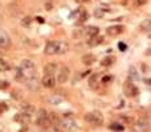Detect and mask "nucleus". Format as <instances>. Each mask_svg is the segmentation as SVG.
<instances>
[{"instance_id": "f257e3e1", "label": "nucleus", "mask_w": 151, "mask_h": 132, "mask_svg": "<svg viewBox=\"0 0 151 132\" xmlns=\"http://www.w3.org/2000/svg\"><path fill=\"white\" fill-rule=\"evenodd\" d=\"M16 78L23 80V81H25L26 79L36 78V65L33 64V62H31V60H28V59L23 60L20 67L17 68Z\"/></svg>"}, {"instance_id": "f03ea898", "label": "nucleus", "mask_w": 151, "mask_h": 132, "mask_svg": "<svg viewBox=\"0 0 151 132\" xmlns=\"http://www.w3.org/2000/svg\"><path fill=\"white\" fill-rule=\"evenodd\" d=\"M66 48H68V46L65 43H62V41H49L45 46L44 52H45V55L64 54V52H66Z\"/></svg>"}, {"instance_id": "7ed1b4c3", "label": "nucleus", "mask_w": 151, "mask_h": 132, "mask_svg": "<svg viewBox=\"0 0 151 132\" xmlns=\"http://www.w3.org/2000/svg\"><path fill=\"white\" fill-rule=\"evenodd\" d=\"M57 127L60 129H62V131H65V132H73L74 129L77 128L76 121H74L73 117H72V113H65V115L60 119Z\"/></svg>"}, {"instance_id": "20e7f679", "label": "nucleus", "mask_w": 151, "mask_h": 132, "mask_svg": "<svg viewBox=\"0 0 151 132\" xmlns=\"http://www.w3.org/2000/svg\"><path fill=\"white\" fill-rule=\"evenodd\" d=\"M85 121L90 125L99 127L103 124V115L99 111H92V112H87L85 115Z\"/></svg>"}, {"instance_id": "39448f33", "label": "nucleus", "mask_w": 151, "mask_h": 132, "mask_svg": "<svg viewBox=\"0 0 151 132\" xmlns=\"http://www.w3.org/2000/svg\"><path fill=\"white\" fill-rule=\"evenodd\" d=\"M36 124L40 128H48L50 125V119H49V113L45 110H40L37 113V119H36Z\"/></svg>"}, {"instance_id": "423d86ee", "label": "nucleus", "mask_w": 151, "mask_h": 132, "mask_svg": "<svg viewBox=\"0 0 151 132\" xmlns=\"http://www.w3.org/2000/svg\"><path fill=\"white\" fill-rule=\"evenodd\" d=\"M69 75H70V70H69L66 65H61V67H58V71H57V78H56V80L58 81V83H66L69 79Z\"/></svg>"}, {"instance_id": "0eeeda50", "label": "nucleus", "mask_w": 151, "mask_h": 132, "mask_svg": "<svg viewBox=\"0 0 151 132\" xmlns=\"http://www.w3.org/2000/svg\"><path fill=\"white\" fill-rule=\"evenodd\" d=\"M134 128H135V132H148L150 123H148V120H146V119H139V120L134 124Z\"/></svg>"}, {"instance_id": "6e6552de", "label": "nucleus", "mask_w": 151, "mask_h": 132, "mask_svg": "<svg viewBox=\"0 0 151 132\" xmlns=\"http://www.w3.org/2000/svg\"><path fill=\"white\" fill-rule=\"evenodd\" d=\"M123 91L126 94V96H137L138 95V88L131 83V80H127L123 84Z\"/></svg>"}, {"instance_id": "1a4fd4ad", "label": "nucleus", "mask_w": 151, "mask_h": 132, "mask_svg": "<svg viewBox=\"0 0 151 132\" xmlns=\"http://www.w3.org/2000/svg\"><path fill=\"white\" fill-rule=\"evenodd\" d=\"M15 120L19 121L20 124H23L24 127H26L29 123H31V115H29V113H25V112L17 113V115L15 116Z\"/></svg>"}, {"instance_id": "9d476101", "label": "nucleus", "mask_w": 151, "mask_h": 132, "mask_svg": "<svg viewBox=\"0 0 151 132\" xmlns=\"http://www.w3.org/2000/svg\"><path fill=\"white\" fill-rule=\"evenodd\" d=\"M123 32V25H113V27H109L106 30V33L111 38H115V36H119Z\"/></svg>"}, {"instance_id": "9b49d317", "label": "nucleus", "mask_w": 151, "mask_h": 132, "mask_svg": "<svg viewBox=\"0 0 151 132\" xmlns=\"http://www.w3.org/2000/svg\"><path fill=\"white\" fill-rule=\"evenodd\" d=\"M41 84L45 87V88H53L56 86V79L54 76H50V75H44L41 80Z\"/></svg>"}, {"instance_id": "f8f14e48", "label": "nucleus", "mask_w": 151, "mask_h": 132, "mask_svg": "<svg viewBox=\"0 0 151 132\" xmlns=\"http://www.w3.org/2000/svg\"><path fill=\"white\" fill-rule=\"evenodd\" d=\"M11 46V39L5 32H0V48L7 49Z\"/></svg>"}, {"instance_id": "ddd939ff", "label": "nucleus", "mask_w": 151, "mask_h": 132, "mask_svg": "<svg viewBox=\"0 0 151 132\" xmlns=\"http://www.w3.org/2000/svg\"><path fill=\"white\" fill-rule=\"evenodd\" d=\"M58 71V67L57 64L54 63H49L44 67V75H50V76H54V73Z\"/></svg>"}, {"instance_id": "4468645a", "label": "nucleus", "mask_w": 151, "mask_h": 132, "mask_svg": "<svg viewBox=\"0 0 151 132\" xmlns=\"http://www.w3.org/2000/svg\"><path fill=\"white\" fill-rule=\"evenodd\" d=\"M24 83H25V86L28 87L31 91H37V89H39V80H37V78L26 79Z\"/></svg>"}, {"instance_id": "2eb2a0df", "label": "nucleus", "mask_w": 151, "mask_h": 132, "mask_svg": "<svg viewBox=\"0 0 151 132\" xmlns=\"http://www.w3.org/2000/svg\"><path fill=\"white\" fill-rule=\"evenodd\" d=\"M101 84V80H99V75H92L89 79V87L93 89H97Z\"/></svg>"}, {"instance_id": "dca6fc26", "label": "nucleus", "mask_w": 151, "mask_h": 132, "mask_svg": "<svg viewBox=\"0 0 151 132\" xmlns=\"http://www.w3.org/2000/svg\"><path fill=\"white\" fill-rule=\"evenodd\" d=\"M45 102H48L49 104H60L61 102H62V97L60 96V95H50V96L45 97Z\"/></svg>"}, {"instance_id": "f3484780", "label": "nucleus", "mask_w": 151, "mask_h": 132, "mask_svg": "<svg viewBox=\"0 0 151 132\" xmlns=\"http://www.w3.org/2000/svg\"><path fill=\"white\" fill-rule=\"evenodd\" d=\"M139 30L142 32H150L151 31V19H145L139 24Z\"/></svg>"}, {"instance_id": "a211bd4d", "label": "nucleus", "mask_w": 151, "mask_h": 132, "mask_svg": "<svg viewBox=\"0 0 151 132\" xmlns=\"http://www.w3.org/2000/svg\"><path fill=\"white\" fill-rule=\"evenodd\" d=\"M94 62H95V56L92 54H86L82 56V63H84L85 65H92Z\"/></svg>"}, {"instance_id": "6ab92c4d", "label": "nucleus", "mask_w": 151, "mask_h": 132, "mask_svg": "<svg viewBox=\"0 0 151 132\" xmlns=\"http://www.w3.org/2000/svg\"><path fill=\"white\" fill-rule=\"evenodd\" d=\"M103 41V39L101 38V36H94V38H90L89 40H87V44H89L90 47H95V46H98V44H101Z\"/></svg>"}, {"instance_id": "aec40b11", "label": "nucleus", "mask_w": 151, "mask_h": 132, "mask_svg": "<svg viewBox=\"0 0 151 132\" xmlns=\"http://www.w3.org/2000/svg\"><path fill=\"white\" fill-rule=\"evenodd\" d=\"M21 110H23V112L32 115L33 111H34V107L32 104H29V103H24V104H21Z\"/></svg>"}, {"instance_id": "412c9836", "label": "nucleus", "mask_w": 151, "mask_h": 132, "mask_svg": "<svg viewBox=\"0 0 151 132\" xmlns=\"http://www.w3.org/2000/svg\"><path fill=\"white\" fill-rule=\"evenodd\" d=\"M114 60H115V57H114V56H107V57H105V59L102 60V63H101V64H102L103 67H110V65L114 63Z\"/></svg>"}, {"instance_id": "4be33fe9", "label": "nucleus", "mask_w": 151, "mask_h": 132, "mask_svg": "<svg viewBox=\"0 0 151 132\" xmlns=\"http://www.w3.org/2000/svg\"><path fill=\"white\" fill-rule=\"evenodd\" d=\"M86 33H87V36H89V39L94 38V36L98 35V28L97 27H89L87 28V31H86Z\"/></svg>"}, {"instance_id": "5701e85b", "label": "nucleus", "mask_w": 151, "mask_h": 132, "mask_svg": "<svg viewBox=\"0 0 151 132\" xmlns=\"http://www.w3.org/2000/svg\"><path fill=\"white\" fill-rule=\"evenodd\" d=\"M78 23H84V22H86L87 19H89V14H87L86 11H81L79 12V17H78Z\"/></svg>"}, {"instance_id": "b1692460", "label": "nucleus", "mask_w": 151, "mask_h": 132, "mask_svg": "<svg viewBox=\"0 0 151 132\" xmlns=\"http://www.w3.org/2000/svg\"><path fill=\"white\" fill-rule=\"evenodd\" d=\"M123 128H125V125H122V124H118V123H114V124H111V125H110V129H113V131H117V132L123 131Z\"/></svg>"}, {"instance_id": "393cba45", "label": "nucleus", "mask_w": 151, "mask_h": 132, "mask_svg": "<svg viewBox=\"0 0 151 132\" xmlns=\"http://www.w3.org/2000/svg\"><path fill=\"white\" fill-rule=\"evenodd\" d=\"M8 68H9V65H8V63L5 62L4 59H0V71H7Z\"/></svg>"}, {"instance_id": "a878e982", "label": "nucleus", "mask_w": 151, "mask_h": 132, "mask_svg": "<svg viewBox=\"0 0 151 132\" xmlns=\"http://www.w3.org/2000/svg\"><path fill=\"white\" fill-rule=\"evenodd\" d=\"M31 23H32V19H31L29 16L24 17V19L21 20V24H23L24 27H29V25H31Z\"/></svg>"}, {"instance_id": "bb28decb", "label": "nucleus", "mask_w": 151, "mask_h": 132, "mask_svg": "<svg viewBox=\"0 0 151 132\" xmlns=\"http://www.w3.org/2000/svg\"><path fill=\"white\" fill-rule=\"evenodd\" d=\"M130 79H134V80H138V73H137V71H135V68H130Z\"/></svg>"}, {"instance_id": "cd10ccee", "label": "nucleus", "mask_w": 151, "mask_h": 132, "mask_svg": "<svg viewBox=\"0 0 151 132\" xmlns=\"http://www.w3.org/2000/svg\"><path fill=\"white\" fill-rule=\"evenodd\" d=\"M132 1H134L135 6H143V4H146L147 0H132Z\"/></svg>"}, {"instance_id": "c85d7f7f", "label": "nucleus", "mask_w": 151, "mask_h": 132, "mask_svg": "<svg viewBox=\"0 0 151 132\" xmlns=\"http://www.w3.org/2000/svg\"><path fill=\"white\" fill-rule=\"evenodd\" d=\"M103 15H105V12L101 11V8H97V9H95V16L101 17V16H103Z\"/></svg>"}, {"instance_id": "c756f323", "label": "nucleus", "mask_w": 151, "mask_h": 132, "mask_svg": "<svg viewBox=\"0 0 151 132\" xmlns=\"http://www.w3.org/2000/svg\"><path fill=\"white\" fill-rule=\"evenodd\" d=\"M12 96L15 97V99H20V97H21L20 91H13V92H12Z\"/></svg>"}, {"instance_id": "7c9ffc66", "label": "nucleus", "mask_w": 151, "mask_h": 132, "mask_svg": "<svg viewBox=\"0 0 151 132\" xmlns=\"http://www.w3.org/2000/svg\"><path fill=\"white\" fill-rule=\"evenodd\" d=\"M8 87V81H0V89L7 88Z\"/></svg>"}, {"instance_id": "2f4dec72", "label": "nucleus", "mask_w": 151, "mask_h": 132, "mask_svg": "<svg viewBox=\"0 0 151 132\" xmlns=\"http://www.w3.org/2000/svg\"><path fill=\"white\" fill-rule=\"evenodd\" d=\"M111 80V76H105V78H102V80H101V83H107V81Z\"/></svg>"}, {"instance_id": "473e14b6", "label": "nucleus", "mask_w": 151, "mask_h": 132, "mask_svg": "<svg viewBox=\"0 0 151 132\" xmlns=\"http://www.w3.org/2000/svg\"><path fill=\"white\" fill-rule=\"evenodd\" d=\"M118 47H119V49H121V51H125V49H126V44H123V43H119Z\"/></svg>"}, {"instance_id": "72a5a7b5", "label": "nucleus", "mask_w": 151, "mask_h": 132, "mask_svg": "<svg viewBox=\"0 0 151 132\" xmlns=\"http://www.w3.org/2000/svg\"><path fill=\"white\" fill-rule=\"evenodd\" d=\"M19 132H29V129H28V127H23L21 129H19Z\"/></svg>"}, {"instance_id": "f704fd0d", "label": "nucleus", "mask_w": 151, "mask_h": 132, "mask_svg": "<svg viewBox=\"0 0 151 132\" xmlns=\"http://www.w3.org/2000/svg\"><path fill=\"white\" fill-rule=\"evenodd\" d=\"M37 20H39L40 23H44V19H42V17H37Z\"/></svg>"}, {"instance_id": "c9c22d12", "label": "nucleus", "mask_w": 151, "mask_h": 132, "mask_svg": "<svg viewBox=\"0 0 151 132\" xmlns=\"http://www.w3.org/2000/svg\"><path fill=\"white\" fill-rule=\"evenodd\" d=\"M77 3H82V1H86V0H76Z\"/></svg>"}, {"instance_id": "e433bc0d", "label": "nucleus", "mask_w": 151, "mask_h": 132, "mask_svg": "<svg viewBox=\"0 0 151 132\" xmlns=\"http://www.w3.org/2000/svg\"><path fill=\"white\" fill-rule=\"evenodd\" d=\"M131 132H135V131H131Z\"/></svg>"}]
</instances>
